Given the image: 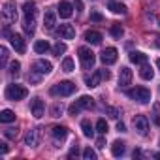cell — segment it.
<instances>
[{
    "mask_svg": "<svg viewBox=\"0 0 160 160\" xmlns=\"http://www.w3.org/2000/svg\"><path fill=\"white\" fill-rule=\"evenodd\" d=\"M23 12H25V25H23L25 34L34 36V30H36V4L34 2H25Z\"/></svg>",
    "mask_w": 160,
    "mask_h": 160,
    "instance_id": "1",
    "label": "cell"
},
{
    "mask_svg": "<svg viewBox=\"0 0 160 160\" xmlns=\"http://www.w3.org/2000/svg\"><path fill=\"white\" fill-rule=\"evenodd\" d=\"M62 70H64V72H73V60H72L70 57H66V58L62 60Z\"/></svg>",
    "mask_w": 160,
    "mask_h": 160,
    "instance_id": "32",
    "label": "cell"
},
{
    "mask_svg": "<svg viewBox=\"0 0 160 160\" xmlns=\"http://www.w3.org/2000/svg\"><path fill=\"white\" fill-rule=\"evenodd\" d=\"M32 70H34V72H38V73H42V75H47V73H51L53 64H51L49 60L40 58V60H36V62L32 64Z\"/></svg>",
    "mask_w": 160,
    "mask_h": 160,
    "instance_id": "9",
    "label": "cell"
},
{
    "mask_svg": "<svg viewBox=\"0 0 160 160\" xmlns=\"http://www.w3.org/2000/svg\"><path fill=\"white\" fill-rule=\"evenodd\" d=\"M104 136H106V134H102V138L96 139V147H98V149H104V147H106V138H104Z\"/></svg>",
    "mask_w": 160,
    "mask_h": 160,
    "instance_id": "39",
    "label": "cell"
},
{
    "mask_svg": "<svg viewBox=\"0 0 160 160\" xmlns=\"http://www.w3.org/2000/svg\"><path fill=\"white\" fill-rule=\"evenodd\" d=\"M85 42H89V43H92V45H98V43L102 42V34L96 32V30H87V32H85Z\"/></svg>",
    "mask_w": 160,
    "mask_h": 160,
    "instance_id": "19",
    "label": "cell"
},
{
    "mask_svg": "<svg viewBox=\"0 0 160 160\" xmlns=\"http://www.w3.org/2000/svg\"><path fill=\"white\" fill-rule=\"evenodd\" d=\"M34 51H36L38 55H43V53L49 51V43H47L45 40H38V42L34 43Z\"/></svg>",
    "mask_w": 160,
    "mask_h": 160,
    "instance_id": "24",
    "label": "cell"
},
{
    "mask_svg": "<svg viewBox=\"0 0 160 160\" xmlns=\"http://www.w3.org/2000/svg\"><path fill=\"white\" fill-rule=\"evenodd\" d=\"M134 128L138 130L139 136H147L149 134V121H147V117L145 115H138L134 119Z\"/></svg>",
    "mask_w": 160,
    "mask_h": 160,
    "instance_id": "7",
    "label": "cell"
},
{
    "mask_svg": "<svg viewBox=\"0 0 160 160\" xmlns=\"http://www.w3.org/2000/svg\"><path fill=\"white\" fill-rule=\"evenodd\" d=\"M124 151H126L124 141H121V139L113 141V145H111V152H113V156H122V154H124Z\"/></svg>",
    "mask_w": 160,
    "mask_h": 160,
    "instance_id": "20",
    "label": "cell"
},
{
    "mask_svg": "<svg viewBox=\"0 0 160 160\" xmlns=\"http://www.w3.org/2000/svg\"><path fill=\"white\" fill-rule=\"evenodd\" d=\"M73 6H75V8H77L79 12L83 10V2H81V0H75V2H73Z\"/></svg>",
    "mask_w": 160,
    "mask_h": 160,
    "instance_id": "43",
    "label": "cell"
},
{
    "mask_svg": "<svg viewBox=\"0 0 160 160\" xmlns=\"http://www.w3.org/2000/svg\"><path fill=\"white\" fill-rule=\"evenodd\" d=\"M62 53H66V43H62V42H57V43L53 45V55L60 57Z\"/></svg>",
    "mask_w": 160,
    "mask_h": 160,
    "instance_id": "29",
    "label": "cell"
},
{
    "mask_svg": "<svg viewBox=\"0 0 160 160\" xmlns=\"http://www.w3.org/2000/svg\"><path fill=\"white\" fill-rule=\"evenodd\" d=\"M27 94H28V91H27L23 85L12 83V85H8V87H6V98H8V100H12V102L23 100V98H27Z\"/></svg>",
    "mask_w": 160,
    "mask_h": 160,
    "instance_id": "2",
    "label": "cell"
},
{
    "mask_svg": "<svg viewBox=\"0 0 160 160\" xmlns=\"http://www.w3.org/2000/svg\"><path fill=\"white\" fill-rule=\"evenodd\" d=\"M30 111H32V115H34L36 119H40V117L43 115V111H45L43 102H42L40 98H34V100H32V104H30Z\"/></svg>",
    "mask_w": 160,
    "mask_h": 160,
    "instance_id": "14",
    "label": "cell"
},
{
    "mask_svg": "<svg viewBox=\"0 0 160 160\" xmlns=\"http://www.w3.org/2000/svg\"><path fill=\"white\" fill-rule=\"evenodd\" d=\"M154 124L160 126V115H154Z\"/></svg>",
    "mask_w": 160,
    "mask_h": 160,
    "instance_id": "45",
    "label": "cell"
},
{
    "mask_svg": "<svg viewBox=\"0 0 160 160\" xmlns=\"http://www.w3.org/2000/svg\"><path fill=\"white\" fill-rule=\"evenodd\" d=\"M100 73H102V79H109V77H111V73H109L108 70H100Z\"/></svg>",
    "mask_w": 160,
    "mask_h": 160,
    "instance_id": "42",
    "label": "cell"
},
{
    "mask_svg": "<svg viewBox=\"0 0 160 160\" xmlns=\"http://www.w3.org/2000/svg\"><path fill=\"white\" fill-rule=\"evenodd\" d=\"M100 81H102V73H100V72H92L89 77H85V83H87V87H89V89L98 87V85H100Z\"/></svg>",
    "mask_w": 160,
    "mask_h": 160,
    "instance_id": "16",
    "label": "cell"
},
{
    "mask_svg": "<svg viewBox=\"0 0 160 160\" xmlns=\"http://www.w3.org/2000/svg\"><path fill=\"white\" fill-rule=\"evenodd\" d=\"M77 154H79V149H77V145H73V147H72V151L68 152V158H75Z\"/></svg>",
    "mask_w": 160,
    "mask_h": 160,
    "instance_id": "40",
    "label": "cell"
},
{
    "mask_svg": "<svg viewBox=\"0 0 160 160\" xmlns=\"http://www.w3.org/2000/svg\"><path fill=\"white\" fill-rule=\"evenodd\" d=\"M117 130H119V132H126V126H124L122 122H117Z\"/></svg>",
    "mask_w": 160,
    "mask_h": 160,
    "instance_id": "44",
    "label": "cell"
},
{
    "mask_svg": "<svg viewBox=\"0 0 160 160\" xmlns=\"http://www.w3.org/2000/svg\"><path fill=\"white\" fill-rule=\"evenodd\" d=\"M158 66H160V60H158Z\"/></svg>",
    "mask_w": 160,
    "mask_h": 160,
    "instance_id": "48",
    "label": "cell"
},
{
    "mask_svg": "<svg viewBox=\"0 0 160 160\" xmlns=\"http://www.w3.org/2000/svg\"><path fill=\"white\" fill-rule=\"evenodd\" d=\"M130 81H132V70L126 68V66L121 68V72H119V85L121 87H128Z\"/></svg>",
    "mask_w": 160,
    "mask_h": 160,
    "instance_id": "11",
    "label": "cell"
},
{
    "mask_svg": "<svg viewBox=\"0 0 160 160\" xmlns=\"http://www.w3.org/2000/svg\"><path fill=\"white\" fill-rule=\"evenodd\" d=\"M100 60H102L106 66L115 64V62H117V49H115V47H106V49L102 51V55H100Z\"/></svg>",
    "mask_w": 160,
    "mask_h": 160,
    "instance_id": "8",
    "label": "cell"
},
{
    "mask_svg": "<svg viewBox=\"0 0 160 160\" xmlns=\"http://www.w3.org/2000/svg\"><path fill=\"white\" fill-rule=\"evenodd\" d=\"M68 111H70V115H77L79 111H81V108H79V104L75 102V104H72V106L68 108Z\"/></svg>",
    "mask_w": 160,
    "mask_h": 160,
    "instance_id": "37",
    "label": "cell"
},
{
    "mask_svg": "<svg viewBox=\"0 0 160 160\" xmlns=\"http://www.w3.org/2000/svg\"><path fill=\"white\" fill-rule=\"evenodd\" d=\"M19 70H21V64H19L17 60H13V62L10 64V75H12V77H17V75H19Z\"/></svg>",
    "mask_w": 160,
    "mask_h": 160,
    "instance_id": "30",
    "label": "cell"
},
{
    "mask_svg": "<svg viewBox=\"0 0 160 160\" xmlns=\"http://www.w3.org/2000/svg\"><path fill=\"white\" fill-rule=\"evenodd\" d=\"M91 21H94V23H102L104 17H102V13H98V12H91Z\"/></svg>",
    "mask_w": 160,
    "mask_h": 160,
    "instance_id": "36",
    "label": "cell"
},
{
    "mask_svg": "<svg viewBox=\"0 0 160 160\" xmlns=\"http://www.w3.org/2000/svg\"><path fill=\"white\" fill-rule=\"evenodd\" d=\"M83 158H85V160H96V152H94L91 147H87V149L83 151Z\"/></svg>",
    "mask_w": 160,
    "mask_h": 160,
    "instance_id": "33",
    "label": "cell"
},
{
    "mask_svg": "<svg viewBox=\"0 0 160 160\" xmlns=\"http://www.w3.org/2000/svg\"><path fill=\"white\" fill-rule=\"evenodd\" d=\"M122 34H124V28H122L119 23H113V25H111V36H113V38H121Z\"/></svg>",
    "mask_w": 160,
    "mask_h": 160,
    "instance_id": "28",
    "label": "cell"
},
{
    "mask_svg": "<svg viewBox=\"0 0 160 160\" xmlns=\"http://www.w3.org/2000/svg\"><path fill=\"white\" fill-rule=\"evenodd\" d=\"M4 136H6L8 139H15V138H17V128H6V130H4Z\"/></svg>",
    "mask_w": 160,
    "mask_h": 160,
    "instance_id": "35",
    "label": "cell"
},
{
    "mask_svg": "<svg viewBox=\"0 0 160 160\" xmlns=\"http://www.w3.org/2000/svg\"><path fill=\"white\" fill-rule=\"evenodd\" d=\"M0 121H2V122H13L15 121V113L12 109H2V113H0Z\"/></svg>",
    "mask_w": 160,
    "mask_h": 160,
    "instance_id": "25",
    "label": "cell"
},
{
    "mask_svg": "<svg viewBox=\"0 0 160 160\" xmlns=\"http://www.w3.org/2000/svg\"><path fill=\"white\" fill-rule=\"evenodd\" d=\"M139 75L143 77V79H147V81H149V79H152V75H154V72H152V68H151V64H141V70H139Z\"/></svg>",
    "mask_w": 160,
    "mask_h": 160,
    "instance_id": "23",
    "label": "cell"
},
{
    "mask_svg": "<svg viewBox=\"0 0 160 160\" xmlns=\"http://www.w3.org/2000/svg\"><path fill=\"white\" fill-rule=\"evenodd\" d=\"M51 136H53V139L58 143V141L66 139V136H68V128H66V126H53V128H51Z\"/></svg>",
    "mask_w": 160,
    "mask_h": 160,
    "instance_id": "15",
    "label": "cell"
},
{
    "mask_svg": "<svg viewBox=\"0 0 160 160\" xmlns=\"http://www.w3.org/2000/svg\"><path fill=\"white\" fill-rule=\"evenodd\" d=\"M154 158H160V152H156V154H154Z\"/></svg>",
    "mask_w": 160,
    "mask_h": 160,
    "instance_id": "47",
    "label": "cell"
},
{
    "mask_svg": "<svg viewBox=\"0 0 160 160\" xmlns=\"http://www.w3.org/2000/svg\"><path fill=\"white\" fill-rule=\"evenodd\" d=\"M73 13V6L70 2H66V0H62V2H58V15L62 19H70Z\"/></svg>",
    "mask_w": 160,
    "mask_h": 160,
    "instance_id": "10",
    "label": "cell"
},
{
    "mask_svg": "<svg viewBox=\"0 0 160 160\" xmlns=\"http://www.w3.org/2000/svg\"><path fill=\"white\" fill-rule=\"evenodd\" d=\"M10 42H12V45H13V49H15L17 53H25V51H27V45H25L23 36H19V34H12V36H10Z\"/></svg>",
    "mask_w": 160,
    "mask_h": 160,
    "instance_id": "12",
    "label": "cell"
},
{
    "mask_svg": "<svg viewBox=\"0 0 160 160\" xmlns=\"http://www.w3.org/2000/svg\"><path fill=\"white\" fill-rule=\"evenodd\" d=\"M96 132H98V134H108V122H106L104 119H98V122H96Z\"/></svg>",
    "mask_w": 160,
    "mask_h": 160,
    "instance_id": "31",
    "label": "cell"
},
{
    "mask_svg": "<svg viewBox=\"0 0 160 160\" xmlns=\"http://www.w3.org/2000/svg\"><path fill=\"white\" fill-rule=\"evenodd\" d=\"M55 25H57L55 12H45V15H43V27H45V30H53Z\"/></svg>",
    "mask_w": 160,
    "mask_h": 160,
    "instance_id": "17",
    "label": "cell"
},
{
    "mask_svg": "<svg viewBox=\"0 0 160 160\" xmlns=\"http://www.w3.org/2000/svg\"><path fill=\"white\" fill-rule=\"evenodd\" d=\"M156 47H160V38H158V40H156Z\"/></svg>",
    "mask_w": 160,
    "mask_h": 160,
    "instance_id": "46",
    "label": "cell"
},
{
    "mask_svg": "<svg viewBox=\"0 0 160 160\" xmlns=\"http://www.w3.org/2000/svg\"><path fill=\"white\" fill-rule=\"evenodd\" d=\"M58 36L62 40H73L75 38V30H73L72 25H60L58 27Z\"/></svg>",
    "mask_w": 160,
    "mask_h": 160,
    "instance_id": "13",
    "label": "cell"
},
{
    "mask_svg": "<svg viewBox=\"0 0 160 160\" xmlns=\"http://www.w3.org/2000/svg\"><path fill=\"white\" fill-rule=\"evenodd\" d=\"M62 104H55L53 108H51V117H60V113H62Z\"/></svg>",
    "mask_w": 160,
    "mask_h": 160,
    "instance_id": "34",
    "label": "cell"
},
{
    "mask_svg": "<svg viewBox=\"0 0 160 160\" xmlns=\"http://www.w3.org/2000/svg\"><path fill=\"white\" fill-rule=\"evenodd\" d=\"M2 15L8 23H15L17 21V6L13 0H8V2L4 4V10H2Z\"/></svg>",
    "mask_w": 160,
    "mask_h": 160,
    "instance_id": "6",
    "label": "cell"
},
{
    "mask_svg": "<svg viewBox=\"0 0 160 160\" xmlns=\"http://www.w3.org/2000/svg\"><path fill=\"white\" fill-rule=\"evenodd\" d=\"M77 55H79V58H81L85 70H91V68L94 66L96 57H94V53H92L89 47H79V49H77Z\"/></svg>",
    "mask_w": 160,
    "mask_h": 160,
    "instance_id": "5",
    "label": "cell"
},
{
    "mask_svg": "<svg viewBox=\"0 0 160 160\" xmlns=\"http://www.w3.org/2000/svg\"><path fill=\"white\" fill-rule=\"evenodd\" d=\"M109 10H111L113 13H121V15L126 13V6H124V4H117V2H111V4H109Z\"/></svg>",
    "mask_w": 160,
    "mask_h": 160,
    "instance_id": "27",
    "label": "cell"
},
{
    "mask_svg": "<svg viewBox=\"0 0 160 160\" xmlns=\"http://www.w3.org/2000/svg\"><path fill=\"white\" fill-rule=\"evenodd\" d=\"M130 60H132L134 64H145V62H147V55L141 53V51H132V53H130Z\"/></svg>",
    "mask_w": 160,
    "mask_h": 160,
    "instance_id": "21",
    "label": "cell"
},
{
    "mask_svg": "<svg viewBox=\"0 0 160 160\" xmlns=\"http://www.w3.org/2000/svg\"><path fill=\"white\" fill-rule=\"evenodd\" d=\"M25 145L28 147H36L38 145V128H32L25 134Z\"/></svg>",
    "mask_w": 160,
    "mask_h": 160,
    "instance_id": "18",
    "label": "cell"
},
{
    "mask_svg": "<svg viewBox=\"0 0 160 160\" xmlns=\"http://www.w3.org/2000/svg\"><path fill=\"white\" fill-rule=\"evenodd\" d=\"M81 130H83V136H87V138H92L94 136V128H92V124L89 121H83L81 122Z\"/></svg>",
    "mask_w": 160,
    "mask_h": 160,
    "instance_id": "26",
    "label": "cell"
},
{
    "mask_svg": "<svg viewBox=\"0 0 160 160\" xmlns=\"http://www.w3.org/2000/svg\"><path fill=\"white\" fill-rule=\"evenodd\" d=\"M0 57H2V66H6V62H8V49L6 47H0Z\"/></svg>",
    "mask_w": 160,
    "mask_h": 160,
    "instance_id": "38",
    "label": "cell"
},
{
    "mask_svg": "<svg viewBox=\"0 0 160 160\" xmlns=\"http://www.w3.org/2000/svg\"><path fill=\"white\" fill-rule=\"evenodd\" d=\"M73 92H75V83H72V81H60L51 87L53 96H70Z\"/></svg>",
    "mask_w": 160,
    "mask_h": 160,
    "instance_id": "3",
    "label": "cell"
},
{
    "mask_svg": "<svg viewBox=\"0 0 160 160\" xmlns=\"http://www.w3.org/2000/svg\"><path fill=\"white\" fill-rule=\"evenodd\" d=\"M128 96L139 104H149L151 102V91L145 89V87H136L132 91H128Z\"/></svg>",
    "mask_w": 160,
    "mask_h": 160,
    "instance_id": "4",
    "label": "cell"
},
{
    "mask_svg": "<svg viewBox=\"0 0 160 160\" xmlns=\"http://www.w3.org/2000/svg\"><path fill=\"white\" fill-rule=\"evenodd\" d=\"M108 113H109V117H113V119L119 117V111H117L115 108H108Z\"/></svg>",
    "mask_w": 160,
    "mask_h": 160,
    "instance_id": "41",
    "label": "cell"
},
{
    "mask_svg": "<svg viewBox=\"0 0 160 160\" xmlns=\"http://www.w3.org/2000/svg\"><path fill=\"white\" fill-rule=\"evenodd\" d=\"M77 104H79V108H81V109H91V108H94V98L81 96V98L77 100Z\"/></svg>",
    "mask_w": 160,
    "mask_h": 160,
    "instance_id": "22",
    "label": "cell"
}]
</instances>
